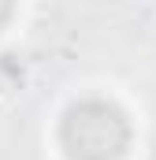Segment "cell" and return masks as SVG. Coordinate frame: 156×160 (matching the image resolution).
Wrapping results in <instances>:
<instances>
[{"label":"cell","mask_w":156,"mask_h":160,"mask_svg":"<svg viewBox=\"0 0 156 160\" xmlns=\"http://www.w3.org/2000/svg\"><path fill=\"white\" fill-rule=\"evenodd\" d=\"M60 145L71 160H119L130 145V123L108 101H78L60 123Z\"/></svg>","instance_id":"cell-1"},{"label":"cell","mask_w":156,"mask_h":160,"mask_svg":"<svg viewBox=\"0 0 156 160\" xmlns=\"http://www.w3.org/2000/svg\"><path fill=\"white\" fill-rule=\"evenodd\" d=\"M7 19H11V8H7V4H0V26H4Z\"/></svg>","instance_id":"cell-3"},{"label":"cell","mask_w":156,"mask_h":160,"mask_svg":"<svg viewBox=\"0 0 156 160\" xmlns=\"http://www.w3.org/2000/svg\"><path fill=\"white\" fill-rule=\"evenodd\" d=\"M19 75H22V71H19V63H15L11 56H0V89H11Z\"/></svg>","instance_id":"cell-2"}]
</instances>
